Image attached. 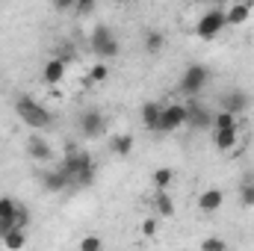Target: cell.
Instances as JSON below:
<instances>
[{
    "label": "cell",
    "mask_w": 254,
    "mask_h": 251,
    "mask_svg": "<svg viewBox=\"0 0 254 251\" xmlns=\"http://www.w3.org/2000/svg\"><path fill=\"white\" fill-rule=\"evenodd\" d=\"M15 116L30 127V130H48V127L54 125L51 110H48L42 101H36L33 95H21V98H15Z\"/></svg>",
    "instance_id": "6da1fadb"
},
{
    "label": "cell",
    "mask_w": 254,
    "mask_h": 251,
    "mask_svg": "<svg viewBox=\"0 0 254 251\" xmlns=\"http://www.w3.org/2000/svg\"><path fill=\"white\" fill-rule=\"evenodd\" d=\"M60 166L71 175V184H74V187H89V184L95 181V166H92V157H89L86 151H74V148H71L63 157Z\"/></svg>",
    "instance_id": "7a4b0ae2"
},
{
    "label": "cell",
    "mask_w": 254,
    "mask_h": 251,
    "mask_svg": "<svg viewBox=\"0 0 254 251\" xmlns=\"http://www.w3.org/2000/svg\"><path fill=\"white\" fill-rule=\"evenodd\" d=\"M89 48H92V54H95L98 60H104V63H110V60H116V57L122 54V45H119L116 33H113L110 27H104V24L89 33Z\"/></svg>",
    "instance_id": "3957f363"
},
{
    "label": "cell",
    "mask_w": 254,
    "mask_h": 251,
    "mask_svg": "<svg viewBox=\"0 0 254 251\" xmlns=\"http://www.w3.org/2000/svg\"><path fill=\"white\" fill-rule=\"evenodd\" d=\"M207 83H210V68L204 63H192V65L184 68L178 89H181V95H187V98H198Z\"/></svg>",
    "instance_id": "277c9868"
},
{
    "label": "cell",
    "mask_w": 254,
    "mask_h": 251,
    "mask_svg": "<svg viewBox=\"0 0 254 251\" xmlns=\"http://www.w3.org/2000/svg\"><path fill=\"white\" fill-rule=\"evenodd\" d=\"M27 222H30V213H27L15 198L3 195V198H0V237L9 234L12 228H27Z\"/></svg>",
    "instance_id": "5b68a950"
},
{
    "label": "cell",
    "mask_w": 254,
    "mask_h": 251,
    "mask_svg": "<svg viewBox=\"0 0 254 251\" xmlns=\"http://www.w3.org/2000/svg\"><path fill=\"white\" fill-rule=\"evenodd\" d=\"M225 27H228L225 9H207V12L198 18V24H195V36L204 39V42H210V39H216Z\"/></svg>",
    "instance_id": "8992f818"
},
{
    "label": "cell",
    "mask_w": 254,
    "mask_h": 251,
    "mask_svg": "<svg viewBox=\"0 0 254 251\" xmlns=\"http://www.w3.org/2000/svg\"><path fill=\"white\" fill-rule=\"evenodd\" d=\"M181 127H187V104H163L157 133H175Z\"/></svg>",
    "instance_id": "52a82bcc"
},
{
    "label": "cell",
    "mask_w": 254,
    "mask_h": 251,
    "mask_svg": "<svg viewBox=\"0 0 254 251\" xmlns=\"http://www.w3.org/2000/svg\"><path fill=\"white\" fill-rule=\"evenodd\" d=\"M77 130H80V136H86V139H98V136H104V133H107V119H104V113H98V110H86V113H80V119H77Z\"/></svg>",
    "instance_id": "ba28073f"
},
{
    "label": "cell",
    "mask_w": 254,
    "mask_h": 251,
    "mask_svg": "<svg viewBox=\"0 0 254 251\" xmlns=\"http://www.w3.org/2000/svg\"><path fill=\"white\" fill-rule=\"evenodd\" d=\"M249 107H252V95H249L246 89H228V92H222V98H219V110H228V113H234V116H243Z\"/></svg>",
    "instance_id": "9c48e42d"
},
{
    "label": "cell",
    "mask_w": 254,
    "mask_h": 251,
    "mask_svg": "<svg viewBox=\"0 0 254 251\" xmlns=\"http://www.w3.org/2000/svg\"><path fill=\"white\" fill-rule=\"evenodd\" d=\"M187 127L192 130H213V110L198 104L195 98L187 101Z\"/></svg>",
    "instance_id": "30bf717a"
},
{
    "label": "cell",
    "mask_w": 254,
    "mask_h": 251,
    "mask_svg": "<svg viewBox=\"0 0 254 251\" xmlns=\"http://www.w3.org/2000/svg\"><path fill=\"white\" fill-rule=\"evenodd\" d=\"M27 154H30L36 163H51V160L57 157V154H54V145H51L45 136H39L36 130L27 136Z\"/></svg>",
    "instance_id": "8fae6325"
},
{
    "label": "cell",
    "mask_w": 254,
    "mask_h": 251,
    "mask_svg": "<svg viewBox=\"0 0 254 251\" xmlns=\"http://www.w3.org/2000/svg\"><path fill=\"white\" fill-rule=\"evenodd\" d=\"M195 204H198V210L201 213H219L222 210V204H225V192L222 189H216V187H210V189H204V192H198V198H195Z\"/></svg>",
    "instance_id": "7c38bea8"
},
{
    "label": "cell",
    "mask_w": 254,
    "mask_h": 251,
    "mask_svg": "<svg viewBox=\"0 0 254 251\" xmlns=\"http://www.w3.org/2000/svg\"><path fill=\"white\" fill-rule=\"evenodd\" d=\"M42 187L48 189V192H65V189H71V175L65 172L63 166H57V169H51V172H45L42 175Z\"/></svg>",
    "instance_id": "4fadbf2b"
},
{
    "label": "cell",
    "mask_w": 254,
    "mask_h": 251,
    "mask_svg": "<svg viewBox=\"0 0 254 251\" xmlns=\"http://www.w3.org/2000/svg\"><path fill=\"white\" fill-rule=\"evenodd\" d=\"M213 145H216L222 154L237 151V145H240V127H231V130H213Z\"/></svg>",
    "instance_id": "5bb4252c"
},
{
    "label": "cell",
    "mask_w": 254,
    "mask_h": 251,
    "mask_svg": "<svg viewBox=\"0 0 254 251\" xmlns=\"http://www.w3.org/2000/svg\"><path fill=\"white\" fill-rule=\"evenodd\" d=\"M42 80L48 83V86H60L65 80V60L63 57H54V60H48L45 68H42Z\"/></svg>",
    "instance_id": "9a60e30c"
},
{
    "label": "cell",
    "mask_w": 254,
    "mask_h": 251,
    "mask_svg": "<svg viewBox=\"0 0 254 251\" xmlns=\"http://www.w3.org/2000/svg\"><path fill=\"white\" fill-rule=\"evenodd\" d=\"M133 148H136L133 133H116V136L110 139V151H113V157H119V160H127V157L133 154Z\"/></svg>",
    "instance_id": "2e32d148"
},
{
    "label": "cell",
    "mask_w": 254,
    "mask_h": 251,
    "mask_svg": "<svg viewBox=\"0 0 254 251\" xmlns=\"http://www.w3.org/2000/svg\"><path fill=\"white\" fill-rule=\"evenodd\" d=\"M252 18V3H246V0H237V3H231L228 9H225V21L231 24V27H240V24H246Z\"/></svg>",
    "instance_id": "e0dca14e"
},
{
    "label": "cell",
    "mask_w": 254,
    "mask_h": 251,
    "mask_svg": "<svg viewBox=\"0 0 254 251\" xmlns=\"http://www.w3.org/2000/svg\"><path fill=\"white\" fill-rule=\"evenodd\" d=\"M160 113H163V104H157V101L142 104V127L151 130V133H157L160 130Z\"/></svg>",
    "instance_id": "ac0fdd59"
},
{
    "label": "cell",
    "mask_w": 254,
    "mask_h": 251,
    "mask_svg": "<svg viewBox=\"0 0 254 251\" xmlns=\"http://www.w3.org/2000/svg\"><path fill=\"white\" fill-rule=\"evenodd\" d=\"M154 210H157V216H166V219L175 216V198H172L169 189H157V195H154Z\"/></svg>",
    "instance_id": "d6986e66"
},
{
    "label": "cell",
    "mask_w": 254,
    "mask_h": 251,
    "mask_svg": "<svg viewBox=\"0 0 254 251\" xmlns=\"http://www.w3.org/2000/svg\"><path fill=\"white\" fill-rule=\"evenodd\" d=\"M142 48H145V54H160V51L166 48V36H163L160 30H148V33L142 36Z\"/></svg>",
    "instance_id": "ffe728a7"
},
{
    "label": "cell",
    "mask_w": 254,
    "mask_h": 251,
    "mask_svg": "<svg viewBox=\"0 0 254 251\" xmlns=\"http://www.w3.org/2000/svg\"><path fill=\"white\" fill-rule=\"evenodd\" d=\"M151 184H154V189H172V184H175V169H169V166L154 169L151 172Z\"/></svg>",
    "instance_id": "44dd1931"
},
{
    "label": "cell",
    "mask_w": 254,
    "mask_h": 251,
    "mask_svg": "<svg viewBox=\"0 0 254 251\" xmlns=\"http://www.w3.org/2000/svg\"><path fill=\"white\" fill-rule=\"evenodd\" d=\"M110 80V65L104 63V60H98V63L89 68V77H86V83H92V86H104Z\"/></svg>",
    "instance_id": "7402d4cb"
},
{
    "label": "cell",
    "mask_w": 254,
    "mask_h": 251,
    "mask_svg": "<svg viewBox=\"0 0 254 251\" xmlns=\"http://www.w3.org/2000/svg\"><path fill=\"white\" fill-rule=\"evenodd\" d=\"M231 127H240V116H234L228 110L213 113V130H231Z\"/></svg>",
    "instance_id": "603a6c76"
},
{
    "label": "cell",
    "mask_w": 254,
    "mask_h": 251,
    "mask_svg": "<svg viewBox=\"0 0 254 251\" xmlns=\"http://www.w3.org/2000/svg\"><path fill=\"white\" fill-rule=\"evenodd\" d=\"M0 240H3L6 249H24V246H27V234H24V228H12V231L3 234Z\"/></svg>",
    "instance_id": "cb8c5ba5"
},
{
    "label": "cell",
    "mask_w": 254,
    "mask_h": 251,
    "mask_svg": "<svg viewBox=\"0 0 254 251\" xmlns=\"http://www.w3.org/2000/svg\"><path fill=\"white\" fill-rule=\"evenodd\" d=\"M240 207L243 210H252L254 207V181L252 178H246V184L240 187Z\"/></svg>",
    "instance_id": "d4e9b609"
},
{
    "label": "cell",
    "mask_w": 254,
    "mask_h": 251,
    "mask_svg": "<svg viewBox=\"0 0 254 251\" xmlns=\"http://www.w3.org/2000/svg\"><path fill=\"white\" fill-rule=\"evenodd\" d=\"M198 249H201V251H225V249H228V243H225L222 237H210V240H201V243H198Z\"/></svg>",
    "instance_id": "484cf974"
},
{
    "label": "cell",
    "mask_w": 254,
    "mask_h": 251,
    "mask_svg": "<svg viewBox=\"0 0 254 251\" xmlns=\"http://www.w3.org/2000/svg\"><path fill=\"white\" fill-rule=\"evenodd\" d=\"M104 249V240L101 237H83L80 240V251H98Z\"/></svg>",
    "instance_id": "4316f807"
},
{
    "label": "cell",
    "mask_w": 254,
    "mask_h": 251,
    "mask_svg": "<svg viewBox=\"0 0 254 251\" xmlns=\"http://www.w3.org/2000/svg\"><path fill=\"white\" fill-rule=\"evenodd\" d=\"M95 6H98V0H77V3H74L77 15H89V12H92Z\"/></svg>",
    "instance_id": "83f0119b"
},
{
    "label": "cell",
    "mask_w": 254,
    "mask_h": 251,
    "mask_svg": "<svg viewBox=\"0 0 254 251\" xmlns=\"http://www.w3.org/2000/svg\"><path fill=\"white\" fill-rule=\"evenodd\" d=\"M142 234H145V237H154V234H157V219H145V222H142Z\"/></svg>",
    "instance_id": "f1b7e54d"
},
{
    "label": "cell",
    "mask_w": 254,
    "mask_h": 251,
    "mask_svg": "<svg viewBox=\"0 0 254 251\" xmlns=\"http://www.w3.org/2000/svg\"><path fill=\"white\" fill-rule=\"evenodd\" d=\"M51 3H54V9H57V12H68V9H74V3H77V0H51Z\"/></svg>",
    "instance_id": "f546056e"
},
{
    "label": "cell",
    "mask_w": 254,
    "mask_h": 251,
    "mask_svg": "<svg viewBox=\"0 0 254 251\" xmlns=\"http://www.w3.org/2000/svg\"><path fill=\"white\" fill-rule=\"evenodd\" d=\"M122 3H133V0H122Z\"/></svg>",
    "instance_id": "4dcf8cb0"
},
{
    "label": "cell",
    "mask_w": 254,
    "mask_h": 251,
    "mask_svg": "<svg viewBox=\"0 0 254 251\" xmlns=\"http://www.w3.org/2000/svg\"><path fill=\"white\" fill-rule=\"evenodd\" d=\"M246 3H252V6H254V0H246Z\"/></svg>",
    "instance_id": "1f68e13d"
},
{
    "label": "cell",
    "mask_w": 254,
    "mask_h": 251,
    "mask_svg": "<svg viewBox=\"0 0 254 251\" xmlns=\"http://www.w3.org/2000/svg\"><path fill=\"white\" fill-rule=\"evenodd\" d=\"M252 181H254V175H252Z\"/></svg>",
    "instance_id": "d6a6232c"
}]
</instances>
